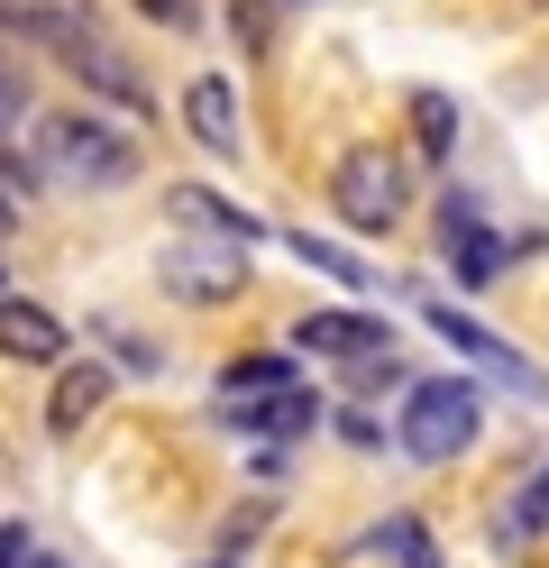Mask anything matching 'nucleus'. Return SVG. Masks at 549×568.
<instances>
[{
    "label": "nucleus",
    "mask_w": 549,
    "mask_h": 568,
    "mask_svg": "<svg viewBox=\"0 0 549 568\" xmlns=\"http://www.w3.org/2000/svg\"><path fill=\"white\" fill-rule=\"evenodd\" d=\"M64 74L83 83V92H101V101H120V111H146V83H138V64H120V47H101L92 28L64 47Z\"/></svg>",
    "instance_id": "nucleus-9"
},
{
    "label": "nucleus",
    "mask_w": 549,
    "mask_h": 568,
    "mask_svg": "<svg viewBox=\"0 0 549 568\" xmlns=\"http://www.w3.org/2000/svg\"><path fill=\"white\" fill-rule=\"evenodd\" d=\"M165 284H174L183 303H220V294H238V284H247V247H174Z\"/></svg>",
    "instance_id": "nucleus-8"
},
{
    "label": "nucleus",
    "mask_w": 549,
    "mask_h": 568,
    "mask_svg": "<svg viewBox=\"0 0 549 568\" xmlns=\"http://www.w3.org/2000/svg\"><path fill=\"white\" fill-rule=\"evenodd\" d=\"M138 10H146V19H165V28H174V19H193V0H138Z\"/></svg>",
    "instance_id": "nucleus-22"
},
{
    "label": "nucleus",
    "mask_w": 549,
    "mask_h": 568,
    "mask_svg": "<svg viewBox=\"0 0 549 568\" xmlns=\"http://www.w3.org/2000/svg\"><path fill=\"white\" fill-rule=\"evenodd\" d=\"M138 138L101 111H37V174L64 193H120L138 184Z\"/></svg>",
    "instance_id": "nucleus-1"
},
{
    "label": "nucleus",
    "mask_w": 549,
    "mask_h": 568,
    "mask_svg": "<svg viewBox=\"0 0 549 568\" xmlns=\"http://www.w3.org/2000/svg\"><path fill=\"white\" fill-rule=\"evenodd\" d=\"M0 221H10V211H0Z\"/></svg>",
    "instance_id": "nucleus-26"
},
{
    "label": "nucleus",
    "mask_w": 549,
    "mask_h": 568,
    "mask_svg": "<svg viewBox=\"0 0 549 568\" xmlns=\"http://www.w3.org/2000/svg\"><path fill=\"white\" fill-rule=\"evenodd\" d=\"M394 331L376 322V312H312V322H293V348H303V358H376Z\"/></svg>",
    "instance_id": "nucleus-6"
},
{
    "label": "nucleus",
    "mask_w": 549,
    "mask_h": 568,
    "mask_svg": "<svg viewBox=\"0 0 549 568\" xmlns=\"http://www.w3.org/2000/svg\"><path fill=\"white\" fill-rule=\"evenodd\" d=\"M101 395H110V376L101 367H64L55 376V404H47V432L64 440V432H83V422L101 413Z\"/></svg>",
    "instance_id": "nucleus-12"
},
{
    "label": "nucleus",
    "mask_w": 549,
    "mask_h": 568,
    "mask_svg": "<svg viewBox=\"0 0 549 568\" xmlns=\"http://www.w3.org/2000/svg\"><path fill=\"white\" fill-rule=\"evenodd\" d=\"M495 531H504V550H522V531H549V458L512 486V505L495 514Z\"/></svg>",
    "instance_id": "nucleus-15"
},
{
    "label": "nucleus",
    "mask_w": 549,
    "mask_h": 568,
    "mask_svg": "<svg viewBox=\"0 0 549 568\" xmlns=\"http://www.w3.org/2000/svg\"><path fill=\"white\" fill-rule=\"evenodd\" d=\"M321 413H329V404L312 395V385H284V395H266V404H230L220 422H230L238 440H284V432H312Z\"/></svg>",
    "instance_id": "nucleus-10"
},
{
    "label": "nucleus",
    "mask_w": 549,
    "mask_h": 568,
    "mask_svg": "<svg viewBox=\"0 0 549 568\" xmlns=\"http://www.w3.org/2000/svg\"><path fill=\"white\" fill-rule=\"evenodd\" d=\"M476 432H486V395H476V376H421V385H403V422H394L403 458L449 468V458L476 449Z\"/></svg>",
    "instance_id": "nucleus-2"
},
{
    "label": "nucleus",
    "mask_w": 549,
    "mask_h": 568,
    "mask_svg": "<svg viewBox=\"0 0 549 568\" xmlns=\"http://www.w3.org/2000/svg\"><path fill=\"white\" fill-rule=\"evenodd\" d=\"M0 358H19V367H64V322H55L47 303L0 294Z\"/></svg>",
    "instance_id": "nucleus-7"
},
{
    "label": "nucleus",
    "mask_w": 549,
    "mask_h": 568,
    "mask_svg": "<svg viewBox=\"0 0 549 568\" xmlns=\"http://www.w3.org/2000/svg\"><path fill=\"white\" fill-rule=\"evenodd\" d=\"M19 120H37V111H28V64H10V55H0V129L19 138Z\"/></svg>",
    "instance_id": "nucleus-19"
},
{
    "label": "nucleus",
    "mask_w": 549,
    "mask_h": 568,
    "mask_svg": "<svg viewBox=\"0 0 549 568\" xmlns=\"http://www.w3.org/2000/svg\"><path fill=\"white\" fill-rule=\"evenodd\" d=\"M293 247H303V266H321L329 284H348V294H366V284H376V266H357V257H348V247H329V239H312V230H303V239H293Z\"/></svg>",
    "instance_id": "nucleus-18"
},
{
    "label": "nucleus",
    "mask_w": 549,
    "mask_h": 568,
    "mask_svg": "<svg viewBox=\"0 0 549 568\" xmlns=\"http://www.w3.org/2000/svg\"><path fill=\"white\" fill-rule=\"evenodd\" d=\"M284 385H293L284 358H230V367H220V413H230V404H266V395H284Z\"/></svg>",
    "instance_id": "nucleus-13"
},
{
    "label": "nucleus",
    "mask_w": 549,
    "mask_h": 568,
    "mask_svg": "<svg viewBox=\"0 0 549 568\" xmlns=\"http://www.w3.org/2000/svg\"><path fill=\"white\" fill-rule=\"evenodd\" d=\"M183 120H193V138L211 156H238V92L220 74H193V92H183Z\"/></svg>",
    "instance_id": "nucleus-11"
},
{
    "label": "nucleus",
    "mask_w": 549,
    "mask_h": 568,
    "mask_svg": "<svg viewBox=\"0 0 549 568\" xmlns=\"http://www.w3.org/2000/svg\"><path fill=\"white\" fill-rule=\"evenodd\" d=\"M329 211H339L348 230H394L403 211H413V174H403V156L348 148L339 165H329Z\"/></svg>",
    "instance_id": "nucleus-3"
},
{
    "label": "nucleus",
    "mask_w": 549,
    "mask_h": 568,
    "mask_svg": "<svg viewBox=\"0 0 549 568\" xmlns=\"http://www.w3.org/2000/svg\"><path fill=\"white\" fill-rule=\"evenodd\" d=\"M28 568H64V559H37V550H28Z\"/></svg>",
    "instance_id": "nucleus-23"
},
{
    "label": "nucleus",
    "mask_w": 549,
    "mask_h": 568,
    "mask_svg": "<svg viewBox=\"0 0 549 568\" xmlns=\"http://www.w3.org/2000/svg\"><path fill=\"white\" fill-rule=\"evenodd\" d=\"M421 322H430L439 339H449V348H458L467 367H486L495 385H512V395H531V404H549V376H540L531 358H512V348H504V339H495L486 322H467L458 303H421Z\"/></svg>",
    "instance_id": "nucleus-5"
},
{
    "label": "nucleus",
    "mask_w": 549,
    "mask_h": 568,
    "mask_svg": "<svg viewBox=\"0 0 549 568\" xmlns=\"http://www.w3.org/2000/svg\"><path fill=\"white\" fill-rule=\"evenodd\" d=\"M0 294H10V266H0Z\"/></svg>",
    "instance_id": "nucleus-24"
},
{
    "label": "nucleus",
    "mask_w": 549,
    "mask_h": 568,
    "mask_svg": "<svg viewBox=\"0 0 549 568\" xmlns=\"http://www.w3.org/2000/svg\"><path fill=\"white\" fill-rule=\"evenodd\" d=\"M220 568H238V559H220Z\"/></svg>",
    "instance_id": "nucleus-25"
},
{
    "label": "nucleus",
    "mask_w": 549,
    "mask_h": 568,
    "mask_svg": "<svg viewBox=\"0 0 549 568\" xmlns=\"http://www.w3.org/2000/svg\"><path fill=\"white\" fill-rule=\"evenodd\" d=\"M0 568H28V531L19 523H0Z\"/></svg>",
    "instance_id": "nucleus-21"
},
{
    "label": "nucleus",
    "mask_w": 549,
    "mask_h": 568,
    "mask_svg": "<svg viewBox=\"0 0 549 568\" xmlns=\"http://www.w3.org/2000/svg\"><path fill=\"white\" fill-rule=\"evenodd\" d=\"M174 211H183V221H193V230H220L230 247H256V221H247L238 202H220V193H202V184H183V193H174Z\"/></svg>",
    "instance_id": "nucleus-14"
},
{
    "label": "nucleus",
    "mask_w": 549,
    "mask_h": 568,
    "mask_svg": "<svg viewBox=\"0 0 549 568\" xmlns=\"http://www.w3.org/2000/svg\"><path fill=\"white\" fill-rule=\"evenodd\" d=\"M439 247H449V275L467 284V294H476V284H495V275L512 266V239L486 221V202H476L467 184L439 193Z\"/></svg>",
    "instance_id": "nucleus-4"
},
{
    "label": "nucleus",
    "mask_w": 549,
    "mask_h": 568,
    "mask_svg": "<svg viewBox=\"0 0 549 568\" xmlns=\"http://www.w3.org/2000/svg\"><path fill=\"white\" fill-rule=\"evenodd\" d=\"M366 550H385L394 568H439V541H430V531H421L413 514H385L376 531H366Z\"/></svg>",
    "instance_id": "nucleus-16"
},
{
    "label": "nucleus",
    "mask_w": 549,
    "mask_h": 568,
    "mask_svg": "<svg viewBox=\"0 0 549 568\" xmlns=\"http://www.w3.org/2000/svg\"><path fill=\"white\" fill-rule=\"evenodd\" d=\"M275 10H284V0H247V10H238V38H247V47H266V28H275Z\"/></svg>",
    "instance_id": "nucleus-20"
},
{
    "label": "nucleus",
    "mask_w": 549,
    "mask_h": 568,
    "mask_svg": "<svg viewBox=\"0 0 549 568\" xmlns=\"http://www.w3.org/2000/svg\"><path fill=\"white\" fill-rule=\"evenodd\" d=\"M413 129H421V156H449L458 148V101L449 92H413Z\"/></svg>",
    "instance_id": "nucleus-17"
}]
</instances>
